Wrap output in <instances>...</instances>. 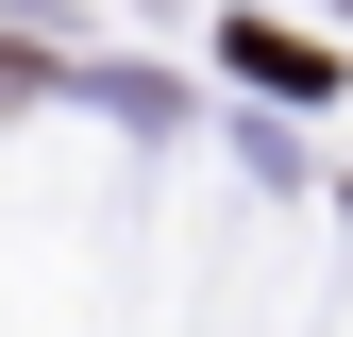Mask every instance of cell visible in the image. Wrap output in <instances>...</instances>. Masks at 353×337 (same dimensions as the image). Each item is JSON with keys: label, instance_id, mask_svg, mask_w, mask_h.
<instances>
[{"label": "cell", "instance_id": "1", "mask_svg": "<svg viewBox=\"0 0 353 337\" xmlns=\"http://www.w3.org/2000/svg\"><path fill=\"white\" fill-rule=\"evenodd\" d=\"M236 68H252V84H286V102H303V84H336V51H303V34H270V17L236 34Z\"/></svg>", "mask_w": 353, "mask_h": 337}]
</instances>
